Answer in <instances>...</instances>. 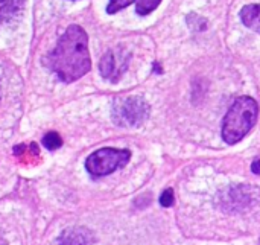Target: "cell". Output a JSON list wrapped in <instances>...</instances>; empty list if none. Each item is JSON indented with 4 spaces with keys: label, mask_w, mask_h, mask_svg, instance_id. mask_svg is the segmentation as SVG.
<instances>
[{
    "label": "cell",
    "mask_w": 260,
    "mask_h": 245,
    "mask_svg": "<svg viewBox=\"0 0 260 245\" xmlns=\"http://www.w3.org/2000/svg\"><path fill=\"white\" fill-rule=\"evenodd\" d=\"M49 64L64 82H73L90 70L88 37L81 26L72 24L67 27L49 56Z\"/></svg>",
    "instance_id": "obj_1"
},
{
    "label": "cell",
    "mask_w": 260,
    "mask_h": 245,
    "mask_svg": "<svg viewBox=\"0 0 260 245\" xmlns=\"http://www.w3.org/2000/svg\"><path fill=\"white\" fill-rule=\"evenodd\" d=\"M259 116V105L250 96L238 98L227 111L222 124V139L229 145L241 142L254 127Z\"/></svg>",
    "instance_id": "obj_2"
},
{
    "label": "cell",
    "mask_w": 260,
    "mask_h": 245,
    "mask_svg": "<svg viewBox=\"0 0 260 245\" xmlns=\"http://www.w3.org/2000/svg\"><path fill=\"white\" fill-rule=\"evenodd\" d=\"M149 105L143 98H117L113 105V120L120 127H139L149 117Z\"/></svg>",
    "instance_id": "obj_3"
},
{
    "label": "cell",
    "mask_w": 260,
    "mask_h": 245,
    "mask_svg": "<svg viewBox=\"0 0 260 245\" xmlns=\"http://www.w3.org/2000/svg\"><path fill=\"white\" fill-rule=\"evenodd\" d=\"M131 152L128 149H114V148H102L93 152L87 162V171L94 177H102L114 172L119 168H123L129 162Z\"/></svg>",
    "instance_id": "obj_4"
},
{
    "label": "cell",
    "mask_w": 260,
    "mask_h": 245,
    "mask_svg": "<svg viewBox=\"0 0 260 245\" xmlns=\"http://www.w3.org/2000/svg\"><path fill=\"white\" fill-rule=\"evenodd\" d=\"M99 67L104 78L117 81L128 67V56L122 50H110L101 59Z\"/></svg>",
    "instance_id": "obj_5"
},
{
    "label": "cell",
    "mask_w": 260,
    "mask_h": 245,
    "mask_svg": "<svg viewBox=\"0 0 260 245\" xmlns=\"http://www.w3.org/2000/svg\"><path fill=\"white\" fill-rule=\"evenodd\" d=\"M55 245H94L93 236L87 229L82 227H73L64 230Z\"/></svg>",
    "instance_id": "obj_6"
},
{
    "label": "cell",
    "mask_w": 260,
    "mask_h": 245,
    "mask_svg": "<svg viewBox=\"0 0 260 245\" xmlns=\"http://www.w3.org/2000/svg\"><path fill=\"white\" fill-rule=\"evenodd\" d=\"M24 0H0V26L14 21L23 11Z\"/></svg>",
    "instance_id": "obj_7"
},
{
    "label": "cell",
    "mask_w": 260,
    "mask_h": 245,
    "mask_svg": "<svg viewBox=\"0 0 260 245\" xmlns=\"http://www.w3.org/2000/svg\"><path fill=\"white\" fill-rule=\"evenodd\" d=\"M244 24L260 34V5H247L241 11Z\"/></svg>",
    "instance_id": "obj_8"
},
{
    "label": "cell",
    "mask_w": 260,
    "mask_h": 245,
    "mask_svg": "<svg viewBox=\"0 0 260 245\" xmlns=\"http://www.w3.org/2000/svg\"><path fill=\"white\" fill-rule=\"evenodd\" d=\"M160 3H161V0H137L136 11L140 15H146V14L152 12L154 9H157Z\"/></svg>",
    "instance_id": "obj_9"
},
{
    "label": "cell",
    "mask_w": 260,
    "mask_h": 245,
    "mask_svg": "<svg viewBox=\"0 0 260 245\" xmlns=\"http://www.w3.org/2000/svg\"><path fill=\"white\" fill-rule=\"evenodd\" d=\"M43 145H44L47 149L53 151V149H58V148L62 145V140H61V137H59L58 133L50 131V133H47V134L43 137Z\"/></svg>",
    "instance_id": "obj_10"
},
{
    "label": "cell",
    "mask_w": 260,
    "mask_h": 245,
    "mask_svg": "<svg viewBox=\"0 0 260 245\" xmlns=\"http://www.w3.org/2000/svg\"><path fill=\"white\" fill-rule=\"evenodd\" d=\"M134 0H110L108 6H107V12L108 14H116L117 11L129 6Z\"/></svg>",
    "instance_id": "obj_11"
},
{
    "label": "cell",
    "mask_w": 260,
    "mask_h": 245,
    "mask_svg": "<svg viewBox=\"0 0 260 245\" xmlns=\"http://www.w3.org/2000/svg\"><path fill=\"white\" fill-rule=\"evenodd\" d=\"M160 204H161L163 207H171V206L174 204V192H172L171 189H166V191L161 194V197H160Z\"/></svg>",
    "instance_id": "obj_12"
},
{
    "label": "cell",
    "mask_w": 260,
    "mask_h": 245,
    "mask_svg": "<svg viewBox=\"0 0 260 245\" xmlns=\"http://www.w3.org/2000/svg\"><path fill=\"white\" fill-rule=\"evenodd\" d=\"M251 171H253L254 174L260 175V159H257V160H254V162H253V165H251Z\"/></svg>",
    "instance_id": "obj_13"
}]
</instances>
